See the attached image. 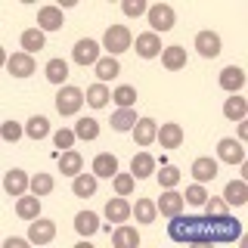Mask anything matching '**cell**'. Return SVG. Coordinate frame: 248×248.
I'll return each mask as SVG.
<instances>
[{"label": "cell", "instance_id": "1", "mask_svg": "<svg viewBox=\"0 0 248 248\" xmlns=\"http://www.w3.org/2000/svg\"><path fill=\"white\" fill-rule=\"evenodd\" d=\"M168 236L180 245H227L242 236V220L232 214H174L168 223Z\"/></svg>", "mask_w": 248, "mask_h": 248}, {"label": "cell", "instance_id": "2", "mask_svg": "<svg viewBox=\"0 0 248 248\" xmlns=\"http://www.w3.org/2000/svg\"><path fill=\"white\" fill-rule=\"evenodd\" d=\"M103 46L112 53V56H118V53H124V50L134 46V34H130L127 25H108L106 34H103Z\"/></svg>", "mask_w": 248, "mask_h": 248}, {"label": "cell", "instance_id": "3", "mask_svg": "<svg viewBox=\"0 0 248 248\" xmlns=\"http://www.w3.org/2000/svg\"><path fill=\"white\" fill-rule=\"evenodd\" d=\"M87 103V96H84V90L72 87V84H65V87H59L56 93V112L59 115H75L78 108Z\"/></svg>", "mask_w": 248, "mask_h": 248}, {"label": "cell", "instance_id": "4", "mask_svg": "<svg viewBox=\"0 0 248 248\" xmlns=\"http://www.w3.org/2000/svg\"><path fill=\"white\" fill-rule=\"evenodd\" d=\"M149 25L155 34H161V31H170L177 25V13H174V6H168V3H152L149 6Z\"/></svg>", "mask_w": 248, "mask_h": 248}, {"label": "cell", "instance_id": "5", "mask_svg": "<svg viewBox=\"0 0 248 248\" xmlns=\"http://www.w3.org/2000/svg\"><path fill=\"white\" fill-rule=\"evenodd\" d=\"M134 50L140 59H155V56H161L165 46H161V37L155 31H143L140 37H134Z\"/></svg>", "mask_w": 248, "mask_h": 248}, {"label": "cell", "instance_id": "6", "mask_svg": "<svg viewBox=\"0 0 248 248\" xmlns=\"http://www.w3.org/2000/svg\"><path fill=\"white\" fill-rule=\"evenodd\" d=\"M72 56H75V65H96L99 62V44L93 37H81L72 46Z\"/></svg>", "mask_w": 248, "mask_h": 248}, {"label": "cell", "instance_id": "7", "mask_svg": "<svg viewBox=\"0 0 248 248\" xmlns=\"http://www.w3.org/2000/svg\"><path fill=\"white\" fill-rule=\"evenodd\" d=\"M56 239V223L46 220V217H34V223L28 227V242L34 245H50Z\"/></svg>", "mask_w": 248, "mask_h": 248}, {"label": "cell", "instance_id": "8", "mask_svg": "<svg viewBox=\"0 0 248 248\" xmlns=\"http://www.w3.org/2000/svg\"><path fill=\"white\" fill-rule=\"evenodd\" d=\"M34 68H37V62L31 53H13L10 59H6V72H10L13 78H28V75H34Z\"/></svg>", "mask_w": 248, "mask_h": 248}, {"label": "cell", "instance_id": "9", "mask_svg": "<svg viewBox=\"0 0 248 248\" xmlns=\"http://www.w3.org/2000/svg\"><path fill=\"white\" fill-rule=\"evenodd\" d=\"M217 158L223 161V165H242L245 161V149L239 140H227L223 137L220 143H217Z\"/></svg>", "mask_w": 248, "mask_h": 248}, {"label": "cell", "instance_id": "10", "mask_svg": "<svg viewBox=\"0 0 248 248\" xmlns=\"http://www.w3.org/2000/svg\"><path fill=\"white\" fill-rule=\"evenodd\" d=\"M155 205H158V211L165 214V217H174V214H183L186 199L174 189V186H170V189H165V192L158 196V202H155Z\"/></svg>", "mask_w": 248, "mask_h": 248}, {"label": "cell", "instance_id": "11", "mask_svg": "<svg viewBox=\"0 0 248 248\" xmlns=\"http://www.w3.org/2000/svg\"><path fill=\"white\" fill-rule=\"evenodd\" d=\"M3 189L19 199V196H25V189H31V177L25 174V170L13 168V170H6V177H3Z\"/></svg>", "mask_w": 248, "mask_h": 248}, {"label": "cell", "instance_id": "12", "mask_svg": "<svg viewBox=\"0 0 248 248\" xmlns=\"http://www.w3.org/2000/svg\"><path fill=\"white\" fill-rule=\"evenodd\" d=\"M161 143V149H180V143H183V127L180 124H174V121H168V124H161L158 127V137H155Z\"/></svg>", "mask_w": 248, "mask_h": 248}, {"label": "cell", "instance_id": "13", "mask_svg": "<svg viewBox=\"0 0 248 248\" xmlns=\"http://www.w3.org/2000/svg\"><path fill=\"white\" fill-rule=\"evenodd\" d=\"M196 50L205 59H214L217 53H220V34H217V31H199L196 34Z\"/></svg>", "mask_w": 248, "mask_h": 248}, {"label": "cell", "instance_id": "14", "mask_svg": "<svg viewBox=\"0 0 248 248\" xmlns=\"http://www.w3.org/2000/svg\"><path fill=\"white\" fill-rule=\"evenodd\" d=\"M220 87L227 90V93H239V90L245 87V72L239 65H227L220 72Z\"/></svg>", "mask_w": 248, "mask_h": 248}, {"label": "cell", "instance_id": "15", "mask_svg": "<svg viewBox=\"0 0 248 248\" xmlns=\"http://www.w3.org/2000/svg\"><path fill=\"white\" fill-rule=\"evenodd\" d=\"M155 137H158V124H155L149 115H146V118H137V124H134V140H137V146H149Z\"/></svg>", "mask_w": 248, "mask_h": 248}, {"label": "cell", "instance_id": "16", "mask_svg": "<svg viewBox=\"0 0 248 248\" xmlns=\"http://www.w3.org/2000/svg\"><path fill=\"white\" fill-rule=\"evenodd\" d=\"M37 28L59 31L62 28V6H44V10H37Z\"/></svg>", "mask_w": 248, "mask_h": 248}, {"label": "cell", "instance_id": "17", "mask_svg": "<svg viewBox=\"0 0 248 248\" xmlns=\"http://www.w3.org/2000/svg\"><path fill=\"white\" fill-rule=\"evenodd\" d=\"M59 170H62L65 177H72V180H75V177L84 170V158H81V152H75V149H65V152L59 155Z\"/></svg>", "mask_w": 248, "mask_h": 248}, {"label": "cell", "instance_id": "18", "mask_svg": "<svg viewBox=\"0 0 248 248\" xmlns=\"http://www.w3.org/2000/svg\"><path fill=\"white\" fill-rule=\"evenodd\" d=\"M223 202H227V205H245L248 202V183L245 180H230L227 186H223Z\"/></svg>", "mask_w": 248, "mask_h": 248}, {"label": "cell", "instance_id": "19", "mask_svg": "<svg viewBox=\"0 0 248 248\" xmlns=\"http://www.w3.org/2000/svg\"><path fill=\"white\" fill-rule=\"evenodd\" d=\"M161 65H165L168 72H180V68L186 65V50L177 46V44L165 46V50H161Z\"/></svg>", "mask_w": 248, "mask_h": 248}, {"label": "cell", "instance_id": "20", "mask_svg": "<svg viewBox=\"0 0 248 248\" xmlns=\"http://www.w3.org/2000/svg\"><path fill=\"white\" fill-rule=\"evenodd\" d=\"M16 214H19L22 220L41 217V196H19L16 199Z\"/></svg>", "mask_w": 248, "mask_h": 248}, {"label": "cell", "instance_id": "21", "mask_svg": "<svg viewBox=\"0 0 248 248\" xmlns=\"http://www.w3.org/2000/svg\"><path fill=\"white\" fill-rule=\"evenodd\" d=\"M96 186H99V177L96 174H78L75 177V199H90L96 196Z\"/></svg>", "mask_w": 248, "mask_h": 248}, {"label": "cell", "instance_id": "22", "mask_svg": "<svg viewBox=\"0 0 248 248\" xmlns=\"http://www.w3.org/2000/svg\"><path fill=\"white\" fill-rule=\"evenodd\" d=\"M223 115H227L230 121H245V115H248V99L239 96V93H232L227 103H223Z\"/></svg>", "mask_w": 248, "mask_h": 248}, {"label": "cell", "instance_id": "23", "mask_svg": "<svg viewBox=\"0 0 248 248\" xmlns=\"http://www.w3.org/2000/svg\"><path fill=\"white\" fill-rule=\"evenodd\" d=\"M93 174L96 177H115L118 174V158H115L112 152H99L96 158H93Z\"/></svg>", "mask_w": 248, "mask_h": 248}, {"label": "cell", "instance_id": "24", "mask_svg": "<svg viewBox=\"0 0 248 248\" xmlns=\"http://www.w3.org/2000/svg\"><path fill=\"white\" fill-rule=\"evenodd\" d=\"M106 217L112 223H127V217H130V205L124 202V196L121 199H108L106 202Z\"/></svg>", "mask_w": 248, "mask_h": 248}, {"label": "cell", "instance_id": "25", "mask_svg": "<svg viewBox=\"0 0 248 248\" xmlns=\"http://www.w3.org/2000/svg\"><path fill=\"white\" fill-rule=\"evenodd\" d=\"M192 177H196V183H208L217 177V161L214 158H196L192 161Z\"/></svg>", "mask_w": 248, "mask_h": 248}, {"label": "cell", "instance_id": "26", "mask_svg": "<svg viewBox=\"0 0 248 248\" xmlns=\"http://www.w3.org/2000/svg\"><path fill=\"white\" fill-rule=\"evenodd\" d=\"M112 245L115 248H137L140 245V232L134 227H124V223H121V227L112 232Z\"/></svg>", "mask_w": 248, "mask_h": 248}, {"label": "cell", "instance_id": "27", "mask_svg": "<svg viewBox=\"0 0 248 248\" xmlns=\"http://www.w3.org/2000/svg\"><path fill=\"white\" fill-rule=\"evenodd\" d=\"M84 96H87V106H93V108H103L108 99H112V93H108V87L103 81H96V84H90L87 90H84Z\"/></svg>", "mask_w": 248, "mask_h": 248}, {"label": "cell", "instance_id": "28", "mask_svg": "<svg viewBox=\"0 0 248 248\" xmlns=\"http://www.w3.org/2000/svg\"><path fill=\"white\" fill-rule=\"evenodd\" d=\"M96 75H99V81H115V78L121 75V65H118V59L115 56H99V62H96Z\"/></svg>", "mask_w": 248, "mask_h": 248}, {"label": "cell", "instance_id": "29", "mask_svg": "<svg viewBox=\"0 0 248 248\" xmlns=\"http://www.w3.org/2000/svg\"><path fill=\"white\" fill-rule=\"evenodd\" d=\"M130 174H134V177H149V174H155V158H152L149 152H137L134 161H130Z\"/></svg>", "mask_w": 248, "mask_h": 248}, {"label": "cell", "instance_id": "30", "mask_svg": "<svg viewBox=\"0 0 248 248\" xmlns=\"http://www.w3.org/2000/svg\"><path fill=\"white\" fill-rule=\"evenodd\" d=\"M75 230L81 232V236H93V232L99 230V217L93 211H78L75 214Z\"/></svg>", "mask_w": 248, "mask_h": 248}, {"label": "cell", "instance_id": "31", "mask_svg": "<svg viewBox=\"0 0 248 248\" xmlns=\"http://www.w3.org/2000/svg\"><path fill=\"white\" fill-rule=\"evenodd\" d=\"M44 41H46V37H44L41 28H25V31H22V50L31 53V56H34L37 50H44Z\"/></svg>", "mask_w": 248, "mask_h": 248}, {"label": "cell", "instance_id": "32", "mask_svg": "<svg viewBox=\"0 0 248 248\" xmlns=\"http://www.w3.org/2000/svg\"><path fill=\"white\" fill-rule=\"evenodd\" d=\"M112 130H118V134H124V130H134V124H137V112L134 108H118V112L112 115Z\"/></svg>", "mask_w": 248, "mask_h": 248}, {"label": "cell", "instance_id": "33", "mask_svg": "<svg viewBox=\"0 0 248 248\" xmlns=\"http://www.w3.org/2000/svg\"><path fill=\"white\" fill-rule=\"evenodd\" d=\"M50 134V118H44V115H34V118L25 121V137L31 140H44Z\"/></svg>", "mask_w": 248, "mask_h": 248}, {"label": "cell", "instance_id": "34", "mask_svg": "<svg viewBox=\"0 0 248 248\" xmlns=\"http://www.w3.org/2000/svg\"><path fill=\"white\" fill-rule=\"evenodd\" d=\"M65 78H68V62L65 59H50L46 62V81L50 84H62V87H65Z\"/></svg>", "mask_w": 248, "mask_h": 248}, {"label": "cell", "instance_id": "35", "mask_svg": "<svg viewBox=\"0 0 248 248\" xmlns=\"http://www.w3.org/2000/svg\"><path fill=\"white\" fill-rule=\"evenodd\" d=\"M134 214H137V220H140V223H152V220H155V214H158V205H155V202L146 196V199H140V202H137Z\"/></svg>", "mask_w": 248, "mask_h": 248}, {"label": "cell", "instance_id": "36", "mask_svg": "<svg viewBox=\"0 0 248 248\" xmlns=\"http://www.w3.org/2000/svg\"><path fill=\"white\" fill-rule=\"evenodd\" d=\"M112 99L118 103V108H134V103H137V87H130V84H121V87H115Z\"/></svg>", "mask_w": 248, "mask_h": 248}, {"label": "cell", "instance_id": "37", "mask_svg": "<svg viewBox=\"0 0 248 248\" xmlns=\"http://www.w3.org/2000/svg\"><path fill=\"white\" fill-rule=\"evenodd\" d=\"M155 177H158V183L165 186V189H170V186L180 183V168H177V165H161Z\"/></svg>", "mask_w": 248, "mask_h": 248}, {"label": "cell", "instance_id": "38", "mask_svg": "<svg viewBox=\"0 0 248 248\" xmlns=\"http://www.w3.org/2000/svg\"><path fill=\"white\" fill-rule=\"evenodd\" d=\"M75 137L78 140H96L99 137V124L93 121V118H81L75 124Z\"/></svg>", "mask_w": 248, "mask_h": 248}, {"label": "cell", "instance_id": "39", "mask_svg": "<svg viewBox=\"0 0 248 248\" xmlns=\"http://www.w3.org/2000/svg\"><path fill=\"white\" fill-rule=\"evenodd\" d=\"M31 192H34V196H50L53 192V177L50 174H34L31 177Z\"/></svg>", "mask_w": 248, "mask_h": 248}, {"label": "cell", "instance_id": "40", "mask_svg": "<svg viewBox=\"0 0 248 248\" xmlns=\"http://www.w3.org/2000/svg\"><path fill=\"white\" fill-rule=\"evenodd\" d=\"M112 183H115V192H118V196H130V192H134V183H137V177L134 174H115L112 177Z\"/></svg>", "mask_w": 248, "mask_h": 248}, {"label": "cell", "instance_id": "41", "mask_svg": "<svg viewBox=\"0 0 248 248\" xmlns=\"http://www.w3.org/2000/svg\"><path fill=\"white\" fill-rule=\"evenodd\" d=\"M183 199H186V202H189V205H196V208H199V205H205V202H208V192H205V183H192V186H189V189H186V192H183Z\"/></svg>", "mask_w": 248, "mask_h": 248}, {"label": "cell", "instance_id": "42", "mask_svg": "<svg viewBox=\"0 0 248 248\" xmlns=\"http://www.w3.org/2000/svg\"><path fill=\"white\" fill-rule=\"evenodd\" d=\"M22 134H25V127H22L19 121H6L3 127H0V137H3L6 143H16V140H22Z\"/></svg>", "mask_w": 248, "mask_h": 248}, {"label": "cell", "instance_id": "43", "mask_svg": "<svg viewBox=\"0 0 248 248\" xmlns=\"http://www.w3.org/2000/svg\"><path fill=\"white\" fill-rule=\"evenodd\" d=\"M121 10H124L127 19H137V16H143L146 10H149V3H146V0H124Z\"/></svg>", "mask_w": 248, "mask_h": 248}, {"label": "cell", "instance_id": "44", "mask_svg": "<svg viewBox=\"0 0 248 248\" xmlns=\"http://www.w3.org/2000/svg\"><path fill=\"white\" fill-rule=\"evenodd\" d=\"M53 143H56V149H72L75 146V130H68V127H62L53 134Z\"/></svg>", "mask_w": 248, "mask_h": 248}, {"label": "cell", "instance_id": "45", "mask_svg": "<svg viewBox=\"0 0 248 248\" xmlns=\"http://www.w3.org/2000/svg\"><path fill=\"white\" fill-rule=\"evenodd\" d=\"M205 208H208V214H230V205L223 202V196L220 199H217V196H208Z\"/></svg>", "mask_w": 248, "mask_h": 248}, {"label": "cell", "instance_id": "46", "mask_svg": "<svg viewBox=\"0 0 248 248\" xmlns=\"http://www.w3.org/2000/svg\"><path fill=\"white\" fill-rule=\"evenodd\" d=\"M6 248H25V239H19V236H10V239H6Z\"/></svg>", "mask_w": 248, "mask_h": 248}, {"label": "cell", "instance_id": "47", "mask_svg": "<svg viewBox=\"0 0 248 248\" xmlns=\"http://www.w3.org/2000/svg\"><path fill=\"white\" fill-rule=\"evenodd\" d=\"M242 140H248V124L239 121V143H242Z\"/></svg>", "mask_w": 248, "mask_h": 248}]
</instances>
